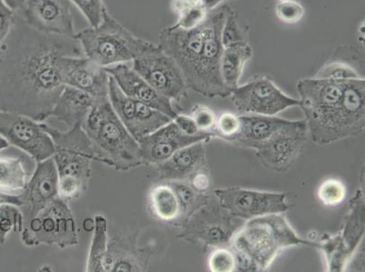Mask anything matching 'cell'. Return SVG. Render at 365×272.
<instances>
[{
    "mask_svg": "<svg viewBox=\"0 0 365 272\" xmlns=\"http://www.w3.org/2000/svg\"><path fill=\"white\" fill-rule=\"evenodd\" d=\"M314 78L338 82L364 78L351 66L338 62L325 65L317 72V74Z\"/></svg>",
    "mask_w": 365,
    "mask_h": 272,
    "instance_id": "d590c367",
    "label": "cell"
},
{
    "mask_svg": "<svg viewBox=\"0 0 365 272\" xmlns=\"http://www.w3.org/2000/svg\"><path fill=\"white\" fill-rule=\"evenodd\" d=\"M96 99L88 93L65 85L53 106L49 117L63 122L68 129L82 125L95 105Z\"/></svg>",
    "mask_w": 365,
    "mask_h": 272,
    "instance_id": "484cf974",
    "label": "cell"
},
{
    "mask_svg": "<svg viewBox=\"0 0 365 272\" xmlns=\"http://www.w3.org/2000/svg\"><path fill=\"white\" fill-rule=\"evenodd\" d=\"M175 124L178 125V127L187 135H197L200 134V131L198 130L197 125L192 118L191 115H180L178 114L174 119H173Z\"/></svg>",
    "mask_w": 365,
    "mask_h": 272,
    "instance_id": "ee69618b",
    "label": "cell"
},
{
    "mask_svg": "<svg viewBox=\"0 0 365 272\" xmlns=\"http://www.w3.org/2000/svg\"><path fill=\"white\" fill-rule=\"evenodd\" d=\"M240 119V131L231 142L253 149L264 144L292 122L277 116L260 115H242Z\"/></svg>",
    "mask_w": 365,
    "mask_h": 272,
    "instance_id": "d4e9b609",
    "label": "cell"
},
{
    "mask_svg": "<svg viewBox=\"0 0 365 272\" xmlns=\"http://www.w3.org/2000/svg\"><path fill=\"white\" fill-rule=\"evenodd\" d=\"M346 188L336 179H327L320 184L317 197L325 206H337L346 197Z\"/></svg>",
    "mask_w": 365,
    "mask_h": 272,
    "instance_id": "836d02e7",
    "label": "cell"
},
{
    "mask_svg": "<svg viewBox=\"0 0 365 272\" xmlns=\"http://www.w3.org/2000/svg\"><path fill=\"white\" fill-rule=\"evenodd\" d=\"M148 207L153 216L159 221L178 224L181 217L179 201L170 184L163 182L149 191Z\"/></svg>",
    "mask_w": 365,
    "mask_h": 272,
    "instance_id": "4316f807",
    "label": "cell"
},
{
    "mask_svg": "<svg viewBox=\"0 0 365 272\" xmlns=\"http://www.w3.org/2000/svg\"><path fill=\"white\" fill-rule=\"evenodd\" d=\"M171 185L173 190L177 194L181 209V217L178 221L180 225L182 221L193 214L197 209L203 206L207 202V195L199 194L191 187L187 181L167 182Z\"/></svg>",
    "mask_w": 365,
    "mask_h": 272,
    "instance_id": "4dcf8cb0",
    "label": "cell"
},
{
    "mask_svg": "<svg viewBox=\"0 0 365 272\" xmlns=\"http://www.w3.org/2000/svg\"><path fill=\"white\" fill-rule=\"evenodd\" d=\"M9 147V142H6L5 139L2 137L1 135H0V152L5 150V149L8 148Z\"/></svg>",
    "mask_w": 365,
    "mask_h": 272,
    "instance_id": "f907efd6",
    "label": "cell"
},
{
    "mask_svg": "<svg viewBox=\"0 0 365 272\" xmlns=\"http://www.w3.org/2000/svg\"><path fill=\"white\" fill-rule=\"evenodd\" d=\"M243 224V220L232 216L217 198L209 197L203 206L182 222L178 237L193 244L200 242L205 247H224L231 244Z\"/></svg>",
    "mask_w": 365,
    "mask_h": 272,
    "instance_id": "52a82bcc",
    "label": "cell"
},
{
    "mask_svg": "<svg viewBox=\"0 0 365 272\" xmlns=\"http://www.w3.org/2000/svg\"><path fill=\"white\" fill-rule=\"evenodd\" d=\"M205 142L187 145L157 165L159 179L163 182L188 181L195 172L202 170L207 159Z\"/></svg>",
    "mask_w": 365,
    "mask_h": 272,
    "instance_id": "cb8c5ba5",
    "label": "cell"
},
{
    "mask_svg": "<svg viewBox=\"0 0 365 272\" xmlns=\"http://www.w3.org/2000/svg\"><path fill=\"white\" fill-rule=\"evenodd\" d=\"M0 135L36 162L51 158L55 147L42 122L18 113L0 110Z\"/></svg>",
    "mask_w": 365,
    "mask_h": 272,
    "instance_id": "5bb4252c",
    "label": "cell"
},
{
    "mask_svg": "<svg viewBox=\"0 0 365 272\" xmlns=\"http://www.w3.org/2000/svg\"><path fill=\"white\" fill-rule=\"evenodd\" d=\"M307 132L305 120H292L290 125L255 149L259 161L268 170L287 172L303 150Z\"/></svg>",
    "mask_w": 365,
    "mask_h": 272,
    "instance_id": "e0dca14e",
    "label": "cell"
},
{
    "mask_svg": "<svg viewBox=\"0 0 365 272\" xmlns=\"http://www.w3.org/2000/svg\"><path fill=\"white\" fill-rule=\"evenodd\" d=\"M132 68L169 101L179 103L187 96V86L180 69L159 45L153 44L134 59Z\"/></svg>",
    "mask_w": 365,
    "mask_h": 272,
    "instance_id": "8fae6325",
    "label": "cell"
},
{
    "mask_svg": "<svg viewBox=\"0 0 365 272\" xmlns=\"http://www.w3.org/2000/svg\"><path fill=\"white\" fill-rule=\"evenodd\" d=\"M79 9L91 26L101 24L104 13L107 11L103 0H69Z\"/></svg>",
    "mask_w": 365,
    "mask_h": 272,
    "instance_id": "74e56055",
    "label": "cell"
},
{
    "mask_svg": "<svg viewBox=\"0 0 365 272\" xmlns=\"http://www.w3.org/2000/svg\"><path fill=\"white\" fill-rule=\"evenodd\" d=\"M28 181L22 158L0 157V192L19 194Z\"/></svg>",
    "mask_w": 365,
    "mask_h": 272,
    "instance_id": "f1b7e54d",
    "label": "cell"
},
{
    "mask_svg": "<svg viewBox=\"0 0 365 272\" xmlns=\"http://www.w3.org/2000/svg\"><path fill=\"white\" fill-rule=\"evenodd\" d=\"M63 85L94 96L108 98L109 75L105 68L85 56H62L56 63Z\"/></svg>",
    "mask_w": 365,
    "mask_h": 272,
    "instance_id": "ac0fdd59",
    "label": "cell"
},
{
    "mask_svg": "<svg viewBox=\"0 0 365 272\" xmlns=\"http://www.w3.org/2000/svg\"><path fill=\"white\" fill-rule=\"evenodd\" d=\"M200 5H202L201 0H172L171 9L173 12L179 16L182 13Z\"/></svg>",
    "mask_w": 365,
    "mask_h": 272,
    "instance_id": "bcb514c9",
    "label": "cell"
},
{
    "mask_svg": "<svg viewBox=\"0 0 365 272\" xmlns=\"http://www.w3.org/2000/svg\"><path fill=\"white\" fill-rule=\"evenodd\" d=\"M232 101L241 115L274 116L294 106H300L299 99L281 91L270 78L257 76L231 93Z\"/></svg>",
    "mask_w": 365,
    "mask_h": 272,
    "instance_id": "4fadbf2b",
    "label": "cell"
},
{
    "mask_svg": "<svg viewBox=\"0 0 365 272\" xmlns=\"http://www.w3.org/2000/svg\"><path fill=\"white\" fill-rule=\"evenodd\" d=\"M212 137H214V135L211 132H200L197 135H185L172 120L138 141L143 164L157 167L180 149L195 142H207Z\"/></svg>",
    "mask_w": 365,
    "mask_h": 272,
    "instance_id": "ffe728a7",
    "label": "cell"
},
{
    "mask_svg": "<svg viewBox=\"0 0 365 272\" xmlns=\"http://www.w3.org/2000/svg\"><path fill=\"white\" fill-rule=\"evenodd\" d=\"M189 180H190V182H188L189 184H190L191 187L199 192V194H205V192L211 187L210 177H209L207 174L202 172V170L195 172L193 177L189 179Z\"/></svg>",
    "mask_w": 365,
    "mask_h": 272,
    "instance_id": "f6af8a7d",
    "label": "cell"
},
{
    "mask_svg": "<svg viewBox=\"0 0 365 272\" xmlns=\"http://www.w3.org/2000/svg\"><path fill=\"white\" fill-rule=\"evenodd\" d=\"M13 204L16 206L21 207L22 202L19 194H6V192H0V205Z\"/></svg>",
    "mask_w": 365,
    "mask_h": 272,
    "instance_id": "7dc6e473",
    "label": "cell"
},
{
    "mask_svg": "<svg viewBox=\"0 0 365 272\" xmlns=\"http://www.w3.org/2000/svg\"><path fill=\"white\" fill-rule=\"evenodd\" d=\"M12 11L15 13L21 11L28 0H2Z\"/></svg>",
    "mask_w": 365,
    "mask_h": 272,
    "instance_id": "c3c4849f",
    "label": "cell"
},
{
    "mask_svg": "<svg viewBox=\"0 0 365 272\" xmlns=\"http://www.w3.org/2000/svg\"><path fill=\"white\" fill-rule=\"evenodd\" d=\"M318 248V242L304 240L297 234L282 214L251 219L235 232L230 246L254 258L260 271H267L285 249L300 246Z\"/></svg>",
    "mask_w": 365,
    "mask_h": 272,
    "instance_id": "3957f363",
    "label": "cell"
},
{
    "mask_svg": "<svg viewBox=\"0 0 365 272\" xmlns=\"http://www.w3.org/2000/svg\"><path fill=\"white\" fill-rule=\"evenodd\" d=\"M137 231L132 234L115 235L109 238L108 250L103 261V272H145L148 271L153 256L151 247L139 245Z\"/></svg>",
    "mask_w": 365,
    "mask_h": 272,
    "instance_id": "7402d4cb",
    "label": "cell"
},
{
    "mask_svg": "<svg viewBox=\"0 0 365 272\" xmlns=\"http://www.w3.org/2000/svg\"><path fill=\"white\" fill-rule=\"evenodd\" d=\"M253 56V51L248 43L224 48L220 63L222 78L225 86L232 93L239 85L245 64Z\"/></svg>",
    "mask_w": 365,
    "mask_h": 272,
    "instance_id": "83f0119b",
    "label": "cell"
},
{
    "mask_svg": "<svg viewBox=\"0 0 365 272\" xmlns=\"http://www.w3.org/2000/svg\"><path fill=\"white\" fill-rule=\"evenodd\" d=\"M14 18L15 12L12 11L2 0H0V45L11 32Z\"/></svg>",
    "mask_w": 365,
    "mask_h": 272,
    "instance_id": "b9f144b4",
    "label": "cell"
},
{
    "mask_svg": "<svg viewBox=\"0 0 365 272\" xmlns=\"http://www.w3.org/2000/svg\"><path fill=\"white\" fill-rule=\"evenodd\" d=\"M108 221L101 214L94 219V234H93L91 248H89L86 271L103 272V261L108 244Z\"/></svg>",
    "mask_w": 365,
    "mask_h": 272,
    "instance_id": "f546056e",
    "label": "cell"
},
{
    "mask_svg": "<svg viewBox=\"0 0 365 272\" xmlns=\"http://www.w3.org/2000/svg\"><path fill=\"white\" fill-rule=\"evenodd\" d=\"M278 1H279V2H282V1H288V0H278Z\"/></svg>",
    "mask_w": 365,
    "mask_h": 272,
    "instance_id": "816d5d0a",
    "label": "cell"
},
{
    "mask_svg": "<svg viewBox=\"0 0 365 272\" xmlns=\"http://www.w3.org/2000/svg\"><path fill=\"white\" fill-rule=\"evenodd\" d=\"M21 241L26 247L39 245L61 249L78 244V228L68 202L56 197L23 228Z\"/></svg>",
    "mask_w": 365,
    "mask_h": 272,
    "instance_id": "5b68a950",
    "label": "cell"
},
{
    "mask_svg": "<svg viewBox=\"0 0 365 272\" xmlns=\"http://www.w3.org/2000/svg\"><path fill=\"white\" fill-rule=\"evenodd\" d=\"M66 56H84L75 36L36 31L15 13L11 32L0 45V110L44 122L65 88L56 63Z\"/></svg>",
    "mask_w": 365,
    "mask_h": 272,
    "instance_id": "6da1fadb",
    "label": "cell"
},
{
    "mask_svg": "<svg viewBox=\"0 0 365 272\" xmlns=\"http://www.w3.org/2000/svg\"><path fill=\"white\" fill-rule=\"evenodd\" d=\"M55 147L54 159L58 179H74L88 185L91 164L96 161L95 151L81 125L61 131L42 122Z\"/></svg>",
    "mask_w": 365,
    "mask_h": 272,
    "instance_id": "8992f818",
    "label": "cell"
},
{
    "mask_svg": "<svg viewBox=\"0 0 365 272\" xmlns=\"http://www.w3.org/2000/svg\"><path fill=\"white\" fill-rule=\"evenodd\" d=\"M209 270L212 272H232L235 270V255L231 248L217 247L208 258Z\"/></svg>",
    "mask_w": 365,
    "mask_h": 272,
    "instance_id": "8d00e7d4",
    "label": "cell"
},
{
    "mask_svg": "<svg viewBox=\"0 0 365 272\" xmlns=\"http://www.w3.org/2000/svg\"><path fill=\"white\" fill-rule=\"evenodd\" d=\"M215 197L229 214L243 221L284 214L289 210L287 194L251 190L240 187L217 189Z\"/></svg>",
    "mask_w": 365,
    "mask_h": 272,
    "instance_id": "9a60e30c",
    "label": "cell"
},
{
    "mask_svg": "<svg viewBox=\"0 0 365 272\" xmlns=\"http://www.w3.org/2000/svg\"><path fill=\"white\" fill-rule=\"evenodd\" d=\"M81 127L91 139L96 162L118 171L132 170L144 165L138 142L115 114L108 96L96 99Z\"/></svg>",
    "mask_w": 365,
    "mask_h": 272,
    "instance_id": "7a4b0ae2",
    "label": "cell"
},
{
    "mask_svg": "<svg viewBox=\"0 0 365 272\" xmlns=\"http://www.w3.org/2000/svg\"><path fill=\"white\" fill-rule=\"evenodd\" d=\"M364 236V191L358 189L350 202L349 211L344 218L343 228L334 236H325L318 242L327 260V271L341 272L354 256Z\"/></svg>",
    "mask_w": 365,
    "mask_h": 272,
    "instance_id": "30bf717a",
    "label": "cell"
},
{
    "mask_svg": "<svg viewBox=\"0 0 365 272\" xmlns=\"http://www.w3.org/2000/svg\"><path fill=\"white\" fill-rule=\"evenodd\" d=\"M75 38L84 56L102 68L132 62L153 45L132 34L108 9L101 24L76 33Z\"/></svg>",
    "mask_w": 365,
    "mask_h": 272,
    "instance_id": "277c9868",
    "label": "cell"
},
{
    "mask_svg": "<svg viewBox=\"0 0 365 272\" xmlns=\"http://www.w3.org/2000/svg\"><path fill=\"white\" fill-rule=\"evenodd\" d=\"M108 99L123 125L138 142L173 120L164 113L128 98L110 75Z\"/></svg>",
    "mask_w": 365,
    "mask_h": 272,
    "instance_id": "2e32d148",
    "label": "cell"
},
{
    "mask_svg": "<svg viewBox=\"0 0 365 272\" xmlns=\"http://www.w3.org/2000/svg\"><path fill=\"white\" fill-rule=\"evenodd\" d=\"M207 9L203 6H197L195 8L189 9V11L182 13L178 16L177 24L173 26L174 28L184 29V31H191L201 26L207 19L208 14Z\"/></svg>",
    "mask_w": 365,
    "mask_h": 272,
    "instance_id": "f35d334b",
    "label": "cell"
},
{
    "mask_svg": "<svg viewBox=\"0 0 365 272\" xmlns=\"http://www.w3.org/2000/svg\"><path fill=\"white\" fill-rule=\"evenodd\" d=\"M192 118L194 119L198 130L201 132H211L215 127L217 116L207 106L197 105L192 109Z\"/></svg>",
    "mask_w": 365,
    "mask_h": 272,
    "instance_id": "60d3db41",
    "label": "cell"
},
{
    "mask_svg": "<svg viewBox=\"0 0 365 272\" xmlns=\"http://www.w3.org/2000/svg\"><path fill=\"white\" fill-rule=\"evenodd\" d=\"M221 41L224 48L248 43L245 38L244 29L239 23L237 14L232 9H229L225 16L221 31Z\"/></svg>",
    "mask_w": 365,
    "mask_h": 272,
    "instance_id": "d6a6232c",
    "label": "cell"
},
{
    "mask_svg": "<svg viewBox=\"0 0 365 272\" xmlns=\"http://www.w3.org/2000/svg\"><path fill=\"white\" fill-rule=\"evenodd\" d=\"M105 69L117 83L121 91L128 98L151 106L164 113L171 119H174L178 115V113L175 110L173 103L158 94L128 63L108 66Z\"/></svg>",
    "mask_w": 365,
    "mask_h": 272,
    "instance_id": "603a6c76",
    "label": "cell"
},
{
    "mask_svg": "<svg viewBox=\"0 0 365 272\" xmlns=\"http://www.w3.org/2000/svg\"><path fill=\"white\" fill-rule=\"evenodd\" d=\"M231 248L235 255V271H260L257 262L254 258L249 256L247 253L237 249Z\"/></svg>",
    "mask_w": 365,
    "mask_h": 272,
    "instance_id": "7bdbcfd3",
    "label": "cell"
},
{
    "mask_svg": "<svg viewBox=\"0 0 365 272\" xmlns=\"http://www.w3.org/2000/svg\"><path fill=\"white\" fill-rule=\"evenodd\" d=\"M275 13L282 22L287 24H295L303 19L304 9L303 6L294 0L278 2L275 6Z\"/></svg>",
    "mask_w": 365,
    "mask_h": 272,
    "instance_id": "ab89813d",
    "label": "cell"
},
{
    "mask_svg": "<svg viewBox=\"0 0 365 272\" xmlns=\"http://www.w3.org/2000/svg\"><path fill=\"white\" fill-rule=\"evenodd\" d=\"M23 215L21 208L13 204L0 205V246L6 244L11 231L21 232Z\"/></svg>",
    "mask_w": 365,
    "mask_h": 272,
    "instance_id": "1f68e13d",
    "label": "cell"
},
{
    "mask_svg": "<svg viewBox=\"0 0 365 272\" xmlns=\"http://www.w3.org/2000/svg\"><path fill=\"white\" fill-rule=\"evenodd\" d=\"M344 83L315 78L301 79L297 83L300 108L312 140L317 145L339 105Z\"/></svg>",
    "mask_w": 365,
    "mask_h": 272,
    "instance_id": "9c48e42d",
    "label": "cell"
},
{
    "mask_svg": "<svg viewBox=\"0 0 365 272\" xmlns=\"http://www.w3.org/2000/svg\"><path fill=\"white\" fill-rule=\"evenodd\" d=\"M71 6L69 0H28L18 13L36 31L75 36Z\"/></svg>",
    "mask_w": 365,
    "mask_h": 272,
    "instance_id": "44dd1931",
    "label": "cell"
},
{
    "mask_svg": "<svg viewBox=\"0 0 365 272\" xmlns=\"http://www.w3.org/2000/svg\"><path fill=\"white\" fill-rule=\"evenodd\" d=\"M230 6L224 5L208 12L203 23L205 38L198 78L194 92L207 98H227L231 92L222 78L220 63L224 46L221 31Z\"/></svg>",
    "mask_w": 365,
    "mask_h": 272,
    "instance_id": "ba28073f",
    "label": "cell"
},
{
    "mask_svg": "<svg viewBox=\"0 0 365 272\" xmlns=\"http://www.w3.org/2000/svg\"><path fill=\"white\" fill-rule=\"evenodd\" d=\"M225 1H227V0H201V4L204 8L207 9L208 11H210L217 9V6Z\"/></svg>",
    "mask_w": 365,
    "mask_h": 272,
    "instance_id": "681fc988",
    "label": "cell"
},
{
    "mask_svg": "<svg viewBox=\"0 0 365 272\" xmlns=\"http://www.w3.org/2000/svg\"><path fill=\"white\" fill-rule=\"evenodd\" d=\"M365 127L364 78L345 81L343 95L319 145L343 140L361 134Z\"/></svg>",
    "mask_w": 365,
    "mask_h": 272,
    "instance_id": "7c38bea8",
    "label": "cell"
},
{
    "mask_svg": "<svg viewBox=\"0 0 365 272\" xmlns=\"http://www.w3.org/2000/svg\"><path fill=\"white\" fill-rule=\"evenodd\" d=\"M23 228L58 197V177L53 157L38 162L34 174L19 194Z\"/></svg>",
    "mask_w": 365,
    "mask_h": 272,
    "instance_id": "d6986e66",
    "label": "cell"
},
{
    "mask_svg": "<svg viewBox=\"0 0 365 272\" xmlns=\"http://www.w3.org/2000/svg\"><path fill=\"white\" fill-rule=\"evenodd\" d=\"M241 128L240 115L232 113H223L217 116L212 134L214 137L230 142L238 135Z\"/></svg>",
    "mask_w": 365,
    "mask_h": 272,
    "instance_id": "e575fe53",
    "label": "cell"
}]
</instances>
